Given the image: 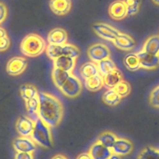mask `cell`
I'll return each instance as SVG.
<instances>
[{"label": "cell", "mask_w": 159, "mask_h": 159, "mask_svg": "<svg viewBox=\"0 0 159 159\" xmlns=\"http://www.w3.org/2000/svg\"><path fill=\"white\" fill-rule=\"evenodd\" d=\"M123 63L128 70L135 72L140 68V63L139 58L135 53H129L125 56L123 59Z\"/></svg>", "instance_id": "obj_27"}, {"label": "cell", "mask_w": 159, "mask_h": 159, "mask_svg": "<svg viewBox=\"0 0 159 159\" xmlns=\"http://www.w3.org/2000/svg\"><path fill=\"white\" fill-rule=\"evenodd\" d=\"M39 119L51 129L61 123L64 113L62 103L59 98L47 92H38Z\"/></svg>", "instance_id": "obj_1"}, {"label": "cell", "mask_w": 159, "mask_h": 159, "mask_svg": "<svg viewBox=\"0 0 159 159\" xmlns=\"http://www.w3.org/2000/svg\"><path fill=\"white\" fill-rule=\"evenodd\" d=\"M25 105L29 117L34 122L38 120L39 119V100H38V97L25 102Z\"/></svg>", "instance_id": "obj_23"}, {"label": "cell", "mask_w": 159, "mask_h": 159, "mask_svg": "<svg viewBox=\"0 0 159 159\" xmlns=\"http://www.w3.org/2000/svg\"><path fill=\"white\" fill-rule=\"evenodd\" d=\"M7 36V32L3 27H0V38H4V37Z\"/></svg>", "instance_id": "obj_39"}, {"label": "cell", "mask_w": 159, "mask_h": 159, "mask_svg": "<svg viewBox=\"0 0 159 159\" xmlns=\"http://www.w3.org/2000/svg\"><path fill=\"white\" fill-rule=\"evenodd\" d=\"M152 2H154V4H156V5L159 6V0H152Z\"/></svg>", "instance_id": "obj_42"}, {"label": "cell", "mask_w": 159, "mask_h": 159, "mask_svg": "<svg viewBox=\"0 0 159 159\" xmlns=\"http://www.w3.org/2000/svg\"><path fill=\"white\" fill-rule=\"evenodd\" d=\"M46 42L42 37L37 34H29L20 43V51L27 57H37L46 49Z\"/></svg>", "instance_id": "obj_2"}, {"label": "cell", "mask_w": 159, "mask_h": 159, "mask_svg": "<svg viewBox=\"0 0 159 159\" xmlns=\"http://www.w3.org/2000/svg\"><path fill=\"white\" fill-rule=\"evenodd\" d=\"M140 63V68L144 70H154L159 66V56L151 55L143 51L137 53Z\"/></svg>", "instance_id": "obj_12"}, {"label": "cell", "mask_w": 159, "mask_h": 159, "mask_svg": "<svg viewBox=\"0 0 159 159\" xmlns=\"http://www.w3.org/2000/svg\"><path fill=\"white\" fill-rule=\"evenodd\" d=\"M109 159H121V158H120V156L117 155V154H112L111 155V157H110Z\"/></svg>", "instance_id": "obj_41"}, {"label": "cell", "mask_w": 159, "mask_h": 159, "mask_svg": "<svg viewBox=\"0 0 159 159\" xmlns=\"http://www.w3.org/2000/svg\"><path fill=\"white\" fill-rule=\"evenodd\" d=\"M51 129L48 125L38 119L35 121L34 129L30 136V138L37 145H39L45 149H49L53 145V138Z\"/></svg>", "instance_id": "obj_3"}, {"label": "cell", "mask_w": 159, "mask_h": 159, "mask_svg": "<svg viewBox=\"0 0 159 159\" xmlns=\"http://www.w3.org/2000/svg\"><path fill=\"white\" fill-rule=\"evenodd\" d=\"M76 159H92V157H91L89 153L84 152L79 154V155L77 156V157H76Z\"/></svg>", "instance_id": "obj_38"}, {"label": "cell", "mask_w": 159, "mask_h": 159, "mask_svg": "<svg viewBox=\"0 0 159 159\" xmlns=\"http://www.w3.org/2000/svg\"><path fill=\"white\" fill-rule=\"evenodd\" d=\"M49 7L54 14L65 16L68 14L72 8L71 0H50Z\"/></svg>", "instance_id": "obj_13"}, {"label": "cell", "mask_w": 159, "mask_h": 159, "mask_svg": "<svg viewBox=\"0 0 159 159\" xmlns=\"http://www.w3.org/2000/svg\"><path fill=\"white\" fill-rule=\"evenodd\" d=\"M80 55V51L76 45L70 43H66L62 45V56L76 59L79 57Z\"/></svg>", "instance_id": "obj_30"}, {"label": "cell", "mask_w": 159, "mask_h": 159, "mask_svg": "<svg viewBox=\"0 0 159 159\" xmlns=\"http://www.w3.org/2000/svg\"><path fill=\"white\" fill-rule=\"evenodd\" d=\"M20 93L21 98L25 102L37 98L38 96V91L36 87L30 84H23L20 88Z\"/></svg>", "instance_id": "obj_24"}, {"label": "cell", "mask_w": 159, "mask_h": 159, "mask_svg": "<svg viewBox=\"0 0 159 159\" xmlns=\"http://www.w3.org/2000/svg\"><path fill=\"white\" fill-rule=\"evenodd\" d=\"M112 154L119 156H126L131 154L134 150V144L129 140L126 138H119L115 142L114 145L111 148Z\"/></svg>", "instance_id": "obj_10"}, {"label": "cell", "mask_w": 159, "mask_h": 159, "mask_svg": "<svg viewBox=\"0 0 159 159\" xmlns=\"http://www.w3.org/2000/svg\"><path fill=\"white\" fill-rule=\"evenodd\" d=\"M103 80L105 87L108 88V89H112L116 88L120 82L123 81V76L121 71L116 69L104 76Z\"/></svg>", "instance_id": "obj_17"}, {"label": "cell", "mask_w": 159, "mask_h": 159, "mask_svg": "<svg viewBox=\"0 0 159 159\" xmlns=\"http://www.w3.org/2000/svg\"><path fill=\"white\" fill-rule=\"evenodd\" d=\"M8 15V10L5 3L0 2V24H2L7 20Z\"/></svg>", "instance_id": "obj_35"}, {"label": "cell", "mask_w": 159, "mask_h": 159, "mask_svg": "<svg viewBox=\"0 0 159 159\" xmlns=\"http://www.w3.org/2000/svg\"><path fill=\"white\" fill-rule=\"evenodd\" d=\"M121 100L122 98L115 91L114 88L107 90L102 95V101L105 105L108 106H116L119 105Z\"/></svg>", "instance_id": "obj_26"}, {"label": "cell", "mask_w": 159, "mask_h": 159, "mask_svg": "<svg viewBox=\"0 0 159 159\" xmlns=\"http://www.w3.org/2000/svg\"><path fill=\"white\" fill-rule=\"evenodd\" d=\"M149 102L151 106L159 108V86L152 90L149 97Z\"/></svg>", "instance_id": "obj_34"}, {"label": "cell", "mask_w": 159, "mask_h": 159, "mask_svg": "<svg viewBox=\"0 0 159 159\" xmlns=\"http://www.w3.org/2000/svg\"><path fill=\"white\" fill-rule=\"evenodd\" d=\"M34 126L35 122L30 117L21 116L16 121V129L20 137H30L34 129Z\"/></svg>", "instance_id": "obj_8"}, {"label": "cell", "mask_w": 159, "mask_h": 159, "mask_svg": "<svg viewBox=\"0 0 159 159\" xmlns=\"http://www.w3.org/2000/svg\"><path fill=\"white\" fill-rule=\"evenodd\" d=\"M118 138H119L118 136L111 131H105L99 134L97 141L106 148L111 149Z\"/></svg>", "instance_id": "obj_25"}, {"label": "cell", "mask_w": 159, "mask_h": 159, "mask_svg": "<svg viewBox=\"0 0 159 159\" xmlns=\"http://www.w3.org/2000/svg\"><path fill=\"white\" fill-rule=\"evenodd\" d=\"M97 65L98 68L99 73H100L102 76H105L106 74L109 73L110 72L113 71V70L117 69L115 62H113L110 58L101 61L98 63H97Z\"/></svg>", "instance_id": "obj_28"}, {"label": "cell", "mask_w": 159, "mask_h": 159, "mask_svg": "<svg viewBox=\"0 0 159 159\" xmlns=\"http://www.w3.org/2000/svg\"><path fill=\"white\" fill-rule=\"evenodd\" d=\"M54 67L71 73L76 66V59L66 56H61L53 61Z\"/></svg>", "instance_id": "obj_18"}, {"label": "cell", "mask_w": 159, "mask_h": 159, "mask_svg": "<svg viewBox=\"0 0 159 159\" xmlns=\"http://www.w3.org/2000/svg\"><path fill=\"white\" fill-rule=\"evenodd\" d=\"M85 86L87 89L90 91H92V92L98 91L105 86L103 76L100 73H98L89 79L85 80Z\"/></svg>", "instance_id": "obj_20"}, {"label": "cell", "mask_w": 159, "mask_h": 159, "mask_svg": "<svg viewBox=\"0 0 159 159\" xmlns=\"http://www.w3.org/2000/svg\"><path fill=\"white\" fill-rule=\"evenodd\" d=\"M70 74L71 73L54 67L52 72V78L53 83L58 88H60L66 81Z\"/></svg>", "instance_id": "obj_22"}, {"label": "cell", "mask_w": 159, "mask_h": 159, "mask_svg": "<svg viewBox=\"0 0 159 159\" xmlns=\"http://www.w3.org/2000/svg\"><path fill=\"white\" fill-rule=\"evenodd\" d=\"M88 153L92 159H109L112 154V151L110 148H106L98 141L94 142L91 145Z\"/></svg>", "instance_id": "obj_15"}, {"label": "cell", "mask_w": 159, "mask_h": 159, "mask_svg": "<svg viewBox=\"0 0 159 159\" xmlns=\"http://www.w3.org/2000/svg\"><path fill=\"white\" fill-rule=\"evenodd\" d=\"M137 159H159V151L152 147H146L140 151Z\"/></svg>", "instance_id": "obj_29"}, {"label": "cell", "mask_w": 159, "mask_h": 159, "mask_svg": "<svg viewBox=\"0 0 159 159\" xmlns=\"http://www.w3.org/2000/svg\"><path fill=\"white\" fill-rule=\"evenodd\" d=\"M82 88H83V86L79 78L71 73L65 84L59 89L66 97L70 98H75L80 94Z\"/></svg>", "instance_id": "obj_4"}, {"label": "cell", "mask_w": 159, "mask_h": 159, "mask_svg": "<svg viewBox=\"0 0 159 159\" xmlns=\"http://www.w3.org/2000/svg\"><path fill=\"white\" fill-rule=\"evenodd\" d=\"M123 2L126 4L127 16H134L140 10V0H123Z\"/></svg>", "instance_id": "obj_32"}, {"label": "cell", "mask_w": 159, "mask_h": 159, "mask_svg": "<svg viewBox=\"0 0 159 159\" xmlns=\"http://www.w3.org/2000/svg\"><path fill=\"white\" fill-rule=\"evenodd\" d=\"M115 91L117 92V94L120 96L121 98H124L127 97L129 95L131 92V86L129 83L123 80V81H121L116 88H114Z\"/></svg>", "instance_id": "obj_33"}, {"label": "cell", "mask_w": 159, "mask_h": 159, "mask_svg": "<svg viewBox=\"0 0 159 159\" xmlns=\"http://www.w3.org/2000/svg\"><path fill=\"white\" fill-rule=\"evenodd\" d=\"M68 41V34L64 29L56 27L49 31L48 34V44L56 45H64Z\"/></svg>", "instance_id": "obj_16"}, {"label": "cell", "mask_w": 159, "mask_h": 159, "mask_svg": "<svg viewBox=\"0 0 159 159\" xmlns=\"http://www.w3.org/2000/svg\"><path fill=\"white\" fill-rule=\"evenodd\" d=\"M88 55L91 62L98 63L104 59L110 58L111 52L109 48L104 44L96 43L88 48Z\"/></svg>", "instance_id": "obj_6"}, {"label": "cell", "mask_w": 159, "mask_h": 159, "mask_svg": "<svg viewBox=\"0 0 159 159\" xmlns=\"http://www.w3.org/2000/svg\"><path fill=\"white\" fill-rule=\"evenodd\" d=\"M46 54L52 60H56L59 56H62V45H56L48 44L46 47Z\"/></svg>", "instance_id": "obj_31"}, {"label": "cell", "mask_w": 159, "mask_h": 159, "mask_svg": "<svg viewBox=\"0 0 159 159\" xmlns=\"http://www.w3.org/2000/svg\"><path fill=\"white\" fill-rule=\"evenodd\" d=\"M52 159H67V157H66V156L62 155V154H56V155L53 156L52 157Z\"/></svg>", "instance_id": "obj_40"}, {"label": "cell", "mask_w": 159, "mask_h": 159, "mask_svg": "<svg viewBox=\"0 0 159 159\" xmlns=\"http://www.w3.org/2000/svg\"><path fill=\"white\" fill-rule=\"evenodd\" d=\"M13 148L16 152L34 153L37 149V144L30 137L20 136L13 140Z\"/></svg>", "instance_id": "obj_9"}, {"label": "cell", "mask_w": 159, "mask_h": 159, "mask_svg": "<svg viewBox=\"0 0 159 159\" xmlns=\"http://www.w3.org/2000/svg\"><path fill=\"white\" fill-rule=\"evenodd\" d=\"M80 73L84 80H88L92 76H95V75L98 74L99 71L97 63L91 62V61L85 62L80 66Z\"/></svg>", "instance_id": "obj_21"}, {"label": "cell", "mask_w": 159, "mask_h": 159, "mask_svg": "<svg viewBox=\"0 0 159 159\" xmlns=\"http://www.w3.org/2000/svg\"><path fill=\"white\" fill-rule=\"evenodd\" d=\"M92 29L94 33L104 40L108 42H114V40L117 38L118 35L121 32L106 23H97L92 26Z\"/></svg>", "instance_id": "obj_5"}, {"label": "cell", "mask_w": 159, "mask_h": 159, "mask_svg": "<svg viewBox=\"0 0 159 159\" xmlns=\"http://www.w3.org/2000/svg\"><path fill=\"white\" fill-rule=\"evenodd\" d=\"M14 159H34V153L16 152Z\"/></svg>", "instance_id": "obj_37"}, {"label": "cell", "mask_w": 159, "mask_h": 159, "mask_svg": "<svg viewBox=\"0 0 159 159\" xmlns=\"http://www.w3.org/2000/svg\"><path fill=\"white\" fill-rule=\"evenodd\" d=\"M27 60L23 56H15L11 58L7 64V72L13 76L22 74L27 67Z\"/></svg>", "instance_id": "obj_7"}, {"label": "cell", "mask_w": 159, "mask_h": 159, "mask_svg": "<svg viewBox=\"0 0 159 159\" xmlns=\"http://www.w3.org/2000/svg\"><path fill=\"white\" fill-rule=\"evenodd\" d=\"M115 46L123 51H130L136 46L135 40L125 33H120L113 42Z\"/></svg>", "instance_id": "obj_14"}, {"label": "cell", "mask_w": 159, "mask_h": 159, "mask_svg": "<svg viewBox=\"0 0 159 159\" xmlns=\"http://www.w3.org/2000/svg\"><path fill=\"white\" fill-rule=\"evenodd\" d=\"M10 46V40L8 36L0 38V52H5Z\"/></svg>", "instance_id": "obj_36"}, {"label": "cell", "mask_w": 159, "mask_h": 159, "mask_svg": "<svg viewBox=\"0 0 159 159\" xmlns=\"http://www.w3.org/2000/svg\"><path fill=\"white\" fill-rule=\"evenodd\" d=\"M110 17L116 20H121L127 16V10L123 0H116L111 2L108 7Z\"/></svg>", "instance_id": "obj_11"}, {"label": "cell", "mask_w": 159, "mask_h": 159, "mask_svg": "<svg viewBox=\"0 0 159 159\" xmlns=\"http://www.w3.org/2000/svg\"><path fill=\"white\" fill-rule=\"evenodd\" d=\"M142 51L151 55L159 56V35L149 37L145 41Z\"/></svg>", "instance_id": "obj_19"}]
</instances>
